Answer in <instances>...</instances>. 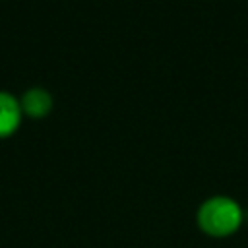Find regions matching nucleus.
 I'll list each match as a JSON object with an SVG mask.
<instances>
[{
  "label": "nucleus",
  "instance_id": "obj_1",
  "mask_svg": "<svg viewBox=\"0 0 248 248\" xmlns=\"http://www.w3.org/2000/svg\"><path fill=\"white\" fill-rule=\"evenodd\" d=\"M242 225L244 209L234 198L227 194H213L205 198L196 209V227L209 238H229L236 234Z\"/></svg>",
  "mask_w": 248,
  "mask_h": 248
},
{
  "label": "nucleus",
  "instance_id": "obj_2",
  "mask_svg": "<svg viewBox=\"0 0 248 248\" xmlns=\"http://www.w3.org/2000/svg\"><path fill=\"white\" fill-rule=\"evenodd\" d=\"M19 105H21V112H25L27 116L43 118L52 110L54 101H52V95L48 89L35 85V87H29L27 91H23Z\"/></svg>",
  "mask_w": 248,
  "mask_h": 248
},
{
  "label": "nucleus",
  "instance_id": "obj_3",
  "mask_svg": "<svg viewBox=\"0 0 248 248\" xmlns=\"http://www.w3.org/2000/svg\"><path fill=\"white\" fill-rule=\"evenodd\" d=\"M21 105L10 91L0 89V140L12 136L21 122Z\"/></svg>",
  "mask_w": 248,
  "mask_h": 248
}]
</instances>
